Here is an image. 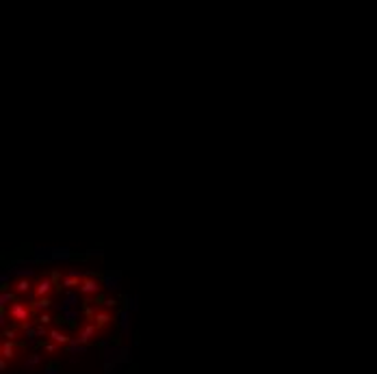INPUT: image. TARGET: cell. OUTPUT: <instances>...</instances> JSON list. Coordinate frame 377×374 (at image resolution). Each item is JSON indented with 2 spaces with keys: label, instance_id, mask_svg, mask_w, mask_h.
I'll return each mask as SVG.
<instances>
[{
  "label": "cell",
  "instance_id": "1",
  "mask_svg": "<svg viewBox=\"0 0 377 374\" xmlns=\"http://www.w3.org/2000/svg\"><path fill=\"white\" fill-rule=\"evenodd\" d=\"M6 316H9V320L16 327H20V329H26V327L32 325V320H35V310H32L30 303H26V301H16L13 305H9L6 310H2Z\"/></svg>",
  "mask_w": 377,
  "mask_h": 374
},
{
  "label": "cell",
  "instance_id": "2",
  "mask_svg": "<svg viewBox=\"0 0 377 374\" xmlns=\"http://www.w3.org/2000/svg\"><path fill=\"white\" fill-rule=\"evenodd\" d=\"M84 320H89V323H94L98 329L102 333L108 329L110 325H113V314H110L108 307H102V305H89L87 310H84Z\"/></svg>",
  "mask_w": 377,
  "mask_h": 374
},
{
  "label": "cell",
  "instance_id": "3",
  "mask_svg": "<svg viewBox=\"0 0 377 374\" xmlns=\"http://www.w3.org/2000/svg\"><path fill=\"white\" fill-rule=\"evenodd\" d=\"M102 336V331L98 329L94 323H89V320H84V323L78 327L76 333H74V340L78 344H94L98 338Z\"/></svg>",
  "mask_w": 377,
  "mask_h": 374
},
{
  "label": "cell",
  "instance_id": "4",
  "mask_svg": "<svg viewBox=\"0 0 377 374\" xmlns=\"http://www.w3.org/2000/svg\"><path fill=\"white\" fill-rule=\"evenodd\" d=\"M22 355H24L22 344L9 342V340H2V344H0V362H4V364L11 366V364H16Z\"/></svg>",
  "mask_w": 377,
  "mask_h": 374
},
{
  "label": "cell",
  "instance_id": "5",
  "mask_svg": "<svg viewBox=\"0 0 377 374\" xmlns=\"http://www.w3.org/2000/svg\"><path fill=\"white\" fill-rule=\"evenodd\" d=\"M54 279L52 275H42L37 281H35V288H32V299H50V294L54 292Z\"/></svg>",
  "mask_w": 377,
  "mask_h": 374
},
{
  "label": "cell",
  "instance_id": "6",
  "mask_svg": "<svg viewBox=\"0 0 377 374\" xmlns=\"http://www.w3.org/2000/svg\"><path fill=\"white\" fill-rule=\"evenodd\" d=\"M100 290H102V286H100V281H98L96 277H84L80 288H78V292H80L82 297H87V299L89 297H98Z\"/></svg>",
  "mask_w": 377,
  "mask_h": 374
},
{
  "label": "cell",
  "instance_id": "7",
  "mask_svg": "<svg viewBox=\"0 0 377 374\" xmlns=\"http://www.w3.org/2000/svg\"><path fill=\"white\" fill-rule=\"evenodd\" d=\"M48 340H50V342H54V344H58L63 349V346H68L72 340H74V336H70L68 331L58 329V327H52V329L48 331Z\"/></svg>",
  "mask_w": 377,
  "mask_h": 374
},
{
  "label": "cell",
  "instance_id": "8",
  "mask_svg": "<svg viewBox=\"0 0 377 374\" xmlns=\"http://www.w3.org/2000/svg\"><path fill=\"white\" fill-rule=\"evenodd\" d=\"M82 275H78V273H65L58 277V284L56 286H61V288H80L82 284Z\"/></svg>",
  "mask_w": 377,
  "mask_h": 374
},
{
  "label": "cell",
  "instance_id": "9",
  "mask_svg": "<svg viewBox=\"0 0 377 374\" xmlns=\"http://www.w3.org/2000/svg\"><path fill=\"white\" fill-rule=\"evenodd\" d=\"M35 284H30L28 279H20L16 286H13V294H24V292H32Z\"/></svg>",
  "mask_w": 377,
  "mask_h": 374
},
{
  "label": "cell",
  "instance_id": "10",
  "mask_svg": "<svg viewBox=\"0 0 377 374\" xmlns=\"http://www.w3.org/2000/svg\"><path fill=\"white\" fill-rule=\"evenodd\" d=\"M42 351L46 353V355H58V353H61V346L48 340V342H42Z\"/></svg>",
  "mask_w": 377,
  "mask_h": 374
},
{
  "label": "cell",
  "instance_id": "11",
  "mask_svg": "<svg viewBox=\"0 0 377 374\" xmlns=\"http://www.w3.org/2000/svg\"><path fill=\"white\" fill-rule=\"evenodd\" d=\"M20 331H22V329H20V327H16V325H13L11 329H4V331H2V338H4V340H9V342H16V340H18V333H20Z\"/></svg>",
  "mask_w": 377,
  "mask_h": 374
},
{
  "label": "cell",
  "instance_id": "12",
  "mask_svg": "<svg viewBox=\"0 0 377 374\" xmlns=\"http://www.w3.org/2000/svg\"><path fill=\"white\" fill-rule=\"evenodd\" d=\"M35 323H37L39 327H46V329H48V325L52 323V316H50L48 312H42V314H39V316L35 318Z\"/></svg>",
  "mask_w": 377,
  "mask_h": 374
}]
</instances>
